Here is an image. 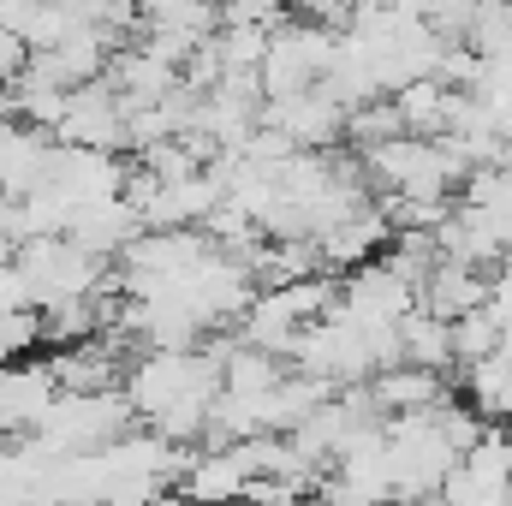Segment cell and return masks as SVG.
Instances as JSON below:
<instances>
[{
	"label": "cell",
	"instance_id": "cell-1",
	"mask_svg": "<svg viewBox=\"0 0 512 506\" xmlns=\"http://www.w3.org/2000/svg\"><path fill=\"white\" fill-rule=\"evenodd\" d=\"M60 405L54 364H12L0 370V429H42V417Z\"/></svg>",
	"mask_w": 512,
	"mask_h": 506
},
{
	"label": "cell",
	"instance_id": "cell-2",
	"mask_svg": "<svg viewBox=\"0 0 512 506\" xmlns=\"http://www.w3.org/2000/svg\"><path fill=\"white\" fill-rule=\"evenodd\" d=\"M42 346V316L36 310H6L0 316V370L24 364V352Z\"/></svg>",
	"mask_w": 512,
	"mask_h": 506
}]
</instances>
